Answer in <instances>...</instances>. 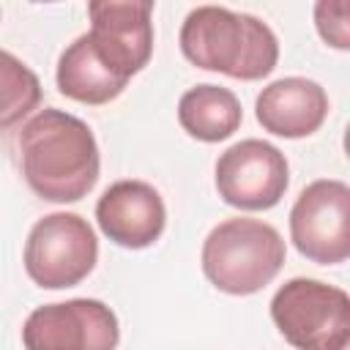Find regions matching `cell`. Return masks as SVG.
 I'll use <instances>...</instances> for the list:
<instances>
[{"label": "cell", "mask_w": 350, "mask_h": 350, "mask_svg": "<svg viewBox=\"0 0 350 350\" xmlns=\"http://www.w3.org/2000/svg\"><path fill=\"white\" fill-rule=\"evenodd\" d=\"M22 175L49 202H77L98 180V145L90 126L63 109L36 112L19 131Z\"/></svg>", "instance_id": "cell-1"}, {"label": "cell", "mask_w": 350, "mask_h": 350, "mask_svg": "<svg viewBox=\"0 0 350 350\" xmlns=\"http://www.w3.org/2000/svg\"><path fill=\"white\" fill-rule=\"evenodd\" d=\"M180 49L197 68L243 82L268 77L279 60V41L262 19L221 5L189 11L180 27Z\"/></svg>", "instance_id": "cell-2"}, {"label": "cell", "mask_w": 350, "mask_h": 350, "mask_svg": "<svg viewBox=\"0 0 350 350\" xmlns=\"http://www.w3.org/2000/svg\"><path fill=\"white\" fill-rule=\"evenodd\" d=\"M282 235L260 219H227L202 243V271L221 293L252 295L273 282L284 265Z\"/></svg>", "instance_id": "cell-3"}, {"label": "cell", "mask_w": 350, "mask_h": 350, "mask_svg": "<svg viewBox=\"0 0 350 350\" xmlns=\"http://www.w3.org/2000/svg\"><path fill=\"white\" fill-rule=\"evenodd\" d=\"M271 317L298 350H347L350 345V298L334 284L317 279L284 282L271 301Z\"/></svg>", "instance_id": "cell-4"}, {"label": "cell", "mask_w": 350, "mask_h": 350, "mask_svg": "<svg viewBox=\"0 0 350 350\" xmlns=\"http://www.w3.org/2000/svg\"><path fill=\"white\" fill-rule=\"evenodd\" d=\"M98 260L93 227L77 213H49L38 219L25 241V271L44 290L79 284Z\"/></svg>", "instance_id": "cell-5"}, {"label": "cell", "mask_w": 350, "mask_h": 350, "mask_svg": "<svg viewBox=\"0 0 350 350\" xmlns=\"http://www.w3.org/2000/svg\"><path fill=\"white\" fill-rule=\"evenodd\" d=\"M295 249L320 265L345 262L350 254V189L342 180L309 183L290 211Z\"/></svg>", "instance_id": "cell-6"}, {"label": "cell", "mask_w": 350, "mask_h": 350, "mask_svg": "<svg viewBox=\"0 0 350 350\" xmlns=\"http://www.w3.org/2000/svg\"><path fill=\"white\" fill-rule=\"evenodd\" d=\"M118 339L115 312L96 298L44 304L22 325L25 350H115Z\"/></svg>", "instance_id": "cell-7"}, {"label": "cell", "mask_w": 350, "mask_h": 350, "mask_svg": "<svg viewBox=\"0 0 350 350\" xmlns=\"http://www.w3.org/2000/svg\"><path fill=\"white\" fill-rule=\"evenodd\" d=\"M287 159L262 139H241L216 161L219 197L241 211H268L287 191Z\"/></svg>", "instance_id": "cell-8"}, {"label": "cell", "mask_w": 350, "mask_h": 350, "mask_svg": "<svg viewBox=\"0 0 350 350\" xmlns=\"http://www.w3.org/2000/svg\"><path fill=\"white\" fill-rule=\"evenodd\" d=\"M90 44L96 55L126 82L142 71L153 52V3L150 0H101L88 5Z\"/></svg>", "instance_id": "cell-9"}, {"label": "cell", "mask_w": 350, "mask_h": 350, "mask_svg": "<svg viewBox=\"0 0 350 350\" xmlns=\"http://www.w3.org/2000/svg\"><path fill=\"white\" fill-rule=\"evenodd\" d=\"M101 232L126 249H145L164 232L167 211L161 194L145 180L112 183L96 205Z\"/></svg>", "instance_id": "cell-10"}, {"label": "cell", "mask_w": 350, "mask_h": 350, "mask_svg": "<svg viewBox=\"0 0 350 350\" xmlns=\"http://www.w3.org/2000/svg\"><path fill=\"white\" fill-rule=\"evenodd\" d=\"M257 120L265 131L287 139L314 134L328 115L325 90L306 77H284L262 88L254 104Z\"/></svg>", "instance_id": "cell-11"}, {"label": "cell", "mask_w": 350, "mask_h": 350, "mask_svg": "<svg viewBox=\"0 0 350 350\" xmlns=\"http://www.w3.org/2000/svg\"><path fill=\"white\" fill-rule=\"evenodd\" d=\"M126 85L129 82L96 55L88 33L68 44L57 60V90L79 104H107L118 98Z\"/></svg>", "instance_id": "cell-12"}, {"label": "cell", "mask_w": 350, "mask_h": 350, "mask_svg": "<svg viewBox=\"0 0 350 350\" xmlns=\"http://www.w3.org/2000/svg\"><path fill=\"white\" fill-rule=\"evenodd\" d=\"M241 101L232 90L219 85H197L186 90L178 101V120L186 134L202 142H219L238 131Z\"/></svg>", "instance_id": "cell-13"}, {"label": "cell", "mask_w": 350, "mask_h": 350, "mask_svg": "<svg viewBox=\"0 0 350 350\" xmlns=\"http://www.w3.org/2000/svg\"><path fill=\"white\" fill-rule=\"evenodd\" d=\"M41 101L38 77L11 52L0 49V131L16 126Z\"/></svg>", "instance_id": "cell-14"}, {"label": "cell", "mask_w": 350, "mask_h": 350, "mask_svg": "<svg viewBox=\"0 0 350 350\" xmlns=\"http://www.w3.org/2000/svg\"><path fill=\"white\" fill-rule=\"evenodd\" d=\"M347 14L350 5L345 0H323L314 5V22L320 36L336 46V49H347L350 46V30H347Z\"/></svg>", "instance_id": "cell-15"}]
</instances>
